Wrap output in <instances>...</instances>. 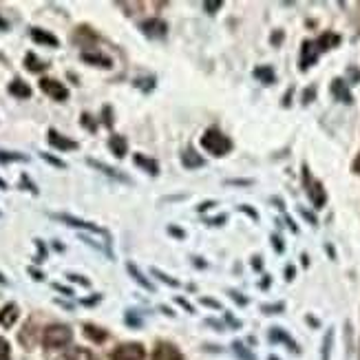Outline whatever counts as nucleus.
I'll return each instance as SVG.
<instances>
[{
	"instance_id": "1",
	"label": "nucleus",
	"mask_w": 360,
	"mask_h": 360,
	"mask_svg": "<svg viewBox=\"0 0 360 360\" xmlns=\"http://www.w3.org/2000/svg\"><path fill=\"white\" fill-rule=\"evenodd\" d=\"M201 146H204L208 153H212L214 157H221L232 148V142L221 133V130L210 129V130H206L204 137H201Z\"/></svg>"
},
{
	"instance_id": "2",
	"label": "nucleus",
	"mask_w": 360,
	"mask_h": 360,
	"mask_svg": "<svg viewBox=\"0 0 360 360\" xmlns=\"http://www.w3.org/2000/svg\"><path fill=\"white\" fill-rule=\"evenodd\" d=\"M73 338V332L67 327V325H49L42 334V340H45L47 347H64L69 345Z\"/></svg>"
},
{
	"instance_id": "3",
	"label": "nucleus",
	"mask_w": 360,
	"mask_h": 360,
	"mask_svg": "<svg viewBox=\"0 0 360 360\" xmlns=\"http://www.w3.org/2000/svg\"><path fill=\"white\" fill-rule=\"evenodd\" d=\"M146 351L139 342H124L111 354V360H144Z\"/></svg>"
},
{
	"instance_id": "4",
	"label": "nucleus",
	"mask_w": 360,
	"mask_h": 360,
	"mask_svg": "<svg viewBox=\"0 0 360 360\" xmlns=\"http://www.w3.org/2000/svg\"><path fill=\"white\" fill-rule=\"evenodd\" d=\"M40 89L45 91L47 95H51L53 100H58V102H62V100L69 98L67 86H64L62 82H58V80H51V77H42V80H40Z\"/></svg>"
},
{
	"instance_id": "5",
	"label": "nucleus",
	"mask_w": 360,
	"mask_h": 360,
	"mask_svg": "<svg viewBox=\"0 0 360 360\" xmlns=\"http://www.w3.org/2000/svg\"><path fill=\"white\" fill-rule=\"evenodd\" d=\"M49 144L53 148H58V151H76L77 148V142H73V139L60 135L55 129H49Z\"/></svg>"
},
{
	"instance_id": "6",
	"label": "nucleus",
	"mask_w": 360,
	"mask_h": 360,
	"mask_svg": "<svg viewBox=\"0 0 360 360\" xmlns=\"http://www.w3.org/2000/svg\"><path fill=\"white\" fill-rule=\"evenodd\" d=\"M153 360H181V354L177 351V347L175 345H166V342H161V345H157L155 354H153Z\"/></svg>"
},
{
	"instance_id": "7",
	"label": "nucleus",
	"mask_w": 360,
	"mask_h": 360,
	"mask_svg": "<svg viewBox=\"0 0 360 360\" xmlns=\"http://www.w3.org/2000/svg\"><path fill=\"white\" fill-rule=\"evenodd\" d=\"M166 29L168 27H166L164 20H146V23H142V31L151 38H164Z\"/></svg>"
},
{
	"instance_id": "8",
	"label": "nucleus",
	"mask_w": 360,
	"mask_h": 360,
	"mask_svg": "<svg viewBox=\"0 0 360 360\" xmlns=\"http://www.w3.org/2000/svg\"><path fill=\"white\" fill-rule=\"evenodd\" d=\"M181 164L186 166L188 170H195V168H201V166L206 164V159L199 155V153L192 151V148H188V151L181 155Z\"/></svg>"
},
{
	"instance_id": "9",
	"label": "nucleus",
	"mask_w": 360,
	"mask_h": 360,
	"mask_svg": "<svg viewBox=\"0 0 360 360\" xmlns=\"http://www.w3.org/2000/svg\"><path fill=\"white\" fill-rule=\"evenodd\" d=\"M16 318H18V305L9 303V305H5L0 309V325L2 327H11L16 323Z\"/></svg>"
},
{
	"instance_id": "10",
	"label": "nucleus",
	"mask_w": 360,
	"mask_h": 360,
	"mask_svg": "<svg viewBox=\"0 0 360 360\" xmlns=\"http://www.w3.org/2000/svg\"><path fill=\"white\" fill-rule=\"evenodd\" d=\"M316 58H318V47L311 45V42H305L303 45V58H301V69H307L309 64L316 62Z\"/></svg>"
},
{
	"instance_id": "11",
	"label": "nucleus",
	"mask_w": 360,
	"mask_h": 360,
	"mask_svg": "<svg viewBox=\"0 0 360 360\" xmlns=\"http://www.w3.org/2000/svg\"><path fill=\"white\" fill-rule=\"evenodd\" d=\"M89 166H93V168H98V170H102L104 175H108V177H113V179H120V181H124V183H129L130 179L126 177V175H122L120 170H115V168H111V166H106V164H102V161H95V159H89Z\"/></svg>"
},
{
	"instance_id": "12",
	"label": "nucleus",
	"mask_w": 360,
	"mask_h": 360,
	"mask_svg": "<svg viewBox=\"0 0 360 360\" xmlns=\"http://www.w3.org/2000/svg\"><path fill=\"white\" fill-rule=\"evenodd\" d=\"M55 219L69 223V226H73V228H84V230H91V232H100L98 226H93V223H86V221H82V219H76V217H71V214H55Z\"/></svg>"
},
{
	"instance_id": "13",
	"label": "nucleus",
	"mask_w": 360,
	"mask_h": 360,
	"mask_svg": "<svg viewBox=\"0 0 360 360\" xmlns=\"http://www.w3.org/2000/svg\"><path fill=\"white\" fill-rule=\"evenodd\" d=\"M31 38L40 45H49V47H58V38L49 31H42V29H31Z\"/></svg>"
},
{
	"instance_id": "14",
	"label": "nucleus",
	"mask_w": 360,
	"mask_h": 360,
	"mask_svg": "<svg viewBox=\"0 0 360 360\" xmlns=\"http://www.w3.org/2000/svg\"><path fill=\"white\" fill-rule=\"evenodd\" d=\"M9 93L16 95V98L25 100V98H31V89H29V84H25L23 80H14L9 84Z\"/></svg>"
},
{
	"instance_id": "15",
	"label": "nucleus",
	"mask_w": 360,
	"mask_h": 360,
	"mask_svg": "<svg viewBox=\"0 0 360 360\" xmlns=\"http://www.w3.org/2000/svg\"><path fill=\"white\" fill-rule=\"evenodd\" d=\"M332 93L336 95V98L340 100V102H345V104L351 102V95H349V91H347V86H345V82H342V80H334Z\"/></svg>"
},
{
	"instance_id": "16",
	"label": "nucleus",
	"mask_w": 360,
	"mask_h": 360,
	"mask_svg": "<svg viewBox=\"0 0 360 360\" xmlns=\"http://www.w3.org/2000/svg\"><path fill=\"white\" fill-rule=\"evenodd\" d=\"M135 164L142 166V168L146 170V173H151V175L159 173V166H157V161L155 159H148V157H144V155H135Z\"/></svg>"
},
{
	"instance_id": "17",
	"label": "nucleus",
	"mask_w": 360,
	"mask_h": 360,
	"mask_svg": "<svg viewBox=\"0 0 360 360\" xmlns=\"http://www.w3.org/2000/svg\"><path fill=\"white\" fill-rule=\"evenodd\" d=\"M108 146H111V151L115 153L117 157H124L126 155V148H129V146H126V139L122 137V135H113L111 142H108Z\"/></svg>"
},
{
	"instance_id": "18",
	"label": "nucleus",
	"mask_w": 360,
	"mask_h": 360,
	"mask_svg": "<svg viewBox=\"0 0 360 360\" xmlns=\"http://www.w3.org/2000/svg\"><path fill=\"white\" fill-rule=\"evenodd\" d=\"M126 270H129V274H130V276H133V279H135V281H137V283H139V285H142V287H144V289H153L151 281H148V279H146V276H144V274H142V272H139V270H137V265H133V263H129V265H126Z\"/></svg>"
},
{
	"instance_id": "19",
	"label": "nucleus",
	"mask_w": 360,
	"mask_h": 360,
	"mask_svg": "<svg viewBox=\"0 0 360 360\" xmlns=\"http://www.w3.org/2000/svg\"><path fill=\"white\" fill-rule=\"evenodd\" d=\"M309 197H311V201H314L316 208H323L325 206V190H323L320 183H314V186L309 188Z\"/></svg>"
},
{
	"instance_id": "20",
	"label": "nucleus",
	"mask_w": 360,
	"mask_h": 360,
	"mask_svg": "<svg viewBox=\"0 0 360 360\" xmlns=\"http://www.w3.org/2000/svg\"><path fill=\"white\" fill-rule=\"evenodd\" d=\"M82 60H84V62H91V64H100V67H111V60L100 55V53H89V51H84V53H82Z\"/></svg>"
},
{
	"instance_id": "21",
	"label": "nucleus",
	"mask_w": 360,
	"mask_h": 360,
	"mask_svg": "<svg viewBox=\"0 0 360 360\" xmlns=\"http://www.w3.org/2000/svg\"><path fill=\"white\" fill-rule=\"evenodd\" d=\"M254 77H258L263 84H272L274 82V71H272V67H258L254 69Z\"/></svg>"
},
{
	"instance_id": "22",
	"label": "nucleus",
	"mask_w": 360,
	"mask_h": 360,
	"mask_svg": "<svg viewBox=\"0 0 360 360\" xmlns=\"http://www.w3.org/2000/svg\"><path fill=\"white\" fill-rule=\"evenodd\" d=\"M270 338H272V340H281V342H287V345H289V349L298 351V349H296V342H294L292 338H289V336H287V334H285V332H281L279 327H274V329H272Z\"/></svg>"
},
{
	"instance_id": "23",
	"label": "nucleus",
	"mask_w": 360,
	"mask_h": 360,
	"mask_svg": "<svg viewBox=\"0 0 360 360\" xmlns=\"http://www.w3.org/2000/svg\"><path fill=\"white\" fill-rule=\"evenodd\" d=\"M84 334L91 338V340H95V342H102L104 338H106V334H104L102 329L93 327V325H86V327H84Z\"/></svg>"
},
{
	"instance_id": "24",
	"label": "nucleus",
	"mask_w": 360,
	"mask_h": 360,
	"mask_svg": "<svg viewBox=\"0 0 360 360\" xmlns=\"http://www.w3.org/2000/svg\"><path fill=\"white\" fill-rule=\"evenodd\" d=\"M0 161L7 164V161H27V155H20V153H5L0 151Z\"/></svg>"
},
{
	"instance_id": "25",
	"label": "nucleus",
	"mask_w": 360,
	"mask_h": 360,
	"mask_svg": "<svg viewBox=\"0 0 360 360\" xmlns=\"http://www.w3.org/2000/svg\"><path fill=\"white\" fill-rule=\"evenodd\" d=\"M45 67H47V64H45V62H40V60H38L33 53H29V55H27V69H29V71H36V73H38V71H42Z\"/></svg>"
},
{
	"instance_id": "26",
	"label": "nucleus",
	"mask_w": 360,
	"mask_h": 360,
	"mask_svg": "<svg viewBox=\"0 0 360 360\" xmlns=\"http://www.w3.org/2000/svg\"><path fill=\"white\" fill-rule=\"evenodd\" d=\"M232 347H234V354L239 356L241 360H254V356L250 354V351L245 349V345H241L239 340H236V342H232Z\"/></svg>"
},
{
	"instance_id": "27",
	"label": "nucleus",
	"mask_w": 360,
	"mask_h": 360,
	"mask_svg": "<svg viewBox=\"0 0 360 360\" xmlns=\"http://www.w3.org/2000/svg\"><path fill=\"white\" fill-rule=\"evenodd\" d=\"M153 274H155L159 281H164V283L173 285V287H177V285H179V283H177V279H170L168 274H164V272H161V270H157V267H153Z\"/></svg>"
},
{
	"instance_id": "28",
	"label": "nucleus",
	"mask_w": 360,
	"mask_h": 360,
	"mask_svg": "<svg viewBox=\"0 0 360 360\" xmlns=\"http://www.w3.org/2000/svg\"><path fill=\"white\" fill-rule=\"evenodd\" d=\"M332 332L325 334V340H323V360H329V351H332Z\"/></svg>"
},
{
	"instance_id": "29",
	"label": "nucleus",
	"mask_w": 360,
	"mask_h": 360,
	"mask_svg": "<svg viewBox=\"0 0 360 360\" xmlns=\"http://www.w3.org/2000/svg\"><path fill=\"white\" fill-rule=\"evenodd\" d=\"M204 9L208 14H217V9H221V0H208V2H204Z\"/></svg>"
},
{
	"instance_id": "30",
	"label": "nucleus",
	"mask_w": 360,
	"mask_h": 360,
	"mask_svg": "<svg viewBox=\"0 0 360 360\" xmlns=\"http://www.w3.org/2000/svg\"><path fill=\"white\" fill-rule=\"evenodd\" d=\"M0 360H9V342L0 338Z\"/></svg>"
},
{
	"instance_id": "31",
	"label": "nucleus",
	"mask_w": 360,
	"mask_h": 360,
	"mask_svg": "<svg viewBox=\"0 0 360 360\" xmlns=\"http://www.w3.org/2000/svg\"><path fill=\"white\" fill-rule=\"evenodd\" d=\"M42 159H47L49 164H53V166H58V168H64V161H60V159H55V157H51V155H47V153H42Z\"/></svg>"
},
{
	"instance_id": "32",
	"label": "nucleus",
	"mask_w": 360,
	"mask_h": 360,
	"mask_svg": "<svg viewBox=\"0 0 360 360\" xmlns=\"http://www.w3.org/2000/svg\"><path fill=\"white\" fill-rule=\"evenodd\" d=\"M263 309L267 311V314H274V311H279V309H283V303H279V305H265Z\"/></svg>"
},
{
	"instance_id": "33",
	"label": "nucleus",
	"mask_w": 360,
	"mask_h": 360,
	"mask_svg": "<svg viewBox=\"0 0 360 360\" xmlns=\"http://www.w3.org/2000/svg\"><path fill=\"white\" fill-rule=\"evenodd\" d=\"M69 279H71V281H77V283H82V285H89V281L82 279V276H77V274H69Z\"/></svg>"
},
{
	"instance_id": "34",
	"label": "nucleus",
	"mask_w": 360,
	"mask_h": 360,
	"mask_svg": "<svg viewBox=\"0 0 360 360\" xmlns=\"http://www.w3.org/2000/svg\"><path fill=\"white\" fill-rule=\"evenodd\" d=\"M201 303H204V305H210V307H219V303L212 301V298H201Z\"/></svg>"
},
{
	"instance_id": "35",
	"label": "nucleus",
	"mask_w": 360,
	"mask_h": 360,
	"mask_svg": "<svg viewBox=\"0 0 360 360\" xmlns=\"http://www.w3.org/2000/svg\"><path fill=\"white\" fill-rule=\"evenodd\" d=\"M301 214H303V217H305V219H307V221H309V223H316L314 214H309V212H307V210H301Z\"/></svg>"
},
{
	"instance_id": "36",
	"label": "nucleus",
	"mask_w": 360,
	"mask_h": 360,
	"mask_svg": "<svg viewBox=\"0 0 360 360\" xmlns=\"http://www.w3.org/2000/svg\"><path fill=\"white\" fill-rule=\"evenodd\" d=\"M168 232H173L175 236H179V239H183V232L179 230V228H173V226H170V228H168Z\"/></svg>"
},
{
	"instance_id": "37",
	"label": "nucleus",
	"mask_w": 360,
	"mask_h": 360,
	"mask_svg": "<svg viewBox=\"0 0 360 360\" xmlns=\"http://www.w3.org/2000/svg\"><path fill=\"white\" fill-rule=\"evenodd\" d=\"M272 241H274V248L279 250V252H283V243H281V239H279V236H274V239H272Z\"/></svg>"
},
{
	"instance_id": "38",
	"label": "nucleus",
	"mask_w": 360,
	"mask_h": 360,
	"mask_svg": "<svg viewBox=\"0 0 360 360\" xmlns=\"http://www.w3.org/2000/svg\"><path fill=\"white\" fill-rule=\"evenodd\" d=\"M232 298H234L236 303H241V305H245V303H248V301H245L243 296H239V294H236V292H232Z\"/></svg>"
},
{
	"instance_id": "39",
	"label": "nucleus",
	"mask_w": 360,
	"mask_h": 360,
	"mask_svg": "<svg viewBox=\"0 0 360 360\" xmlns=\"http://www.w3.org/2000/svg\"><path fill=\"white\" fill-rule=\"evenodd\" d=\"M309 98H314V89H307L305 91V102H309Z\"/></svg>"
},
{
	"instance_id": "40",
	"label": "nucleus",
	"mask_w": 360,
	"mask_h": 360,
	"mask_svg": "<svg viewBox=\"0 0 360 360\" xmlns=\"http://www.w3.org/2000/svg\"><path fill=\"white\" fill-rule=\"evenodd\" d=\"M55 289H60V292H64V294H71V289H69V287H62V285H55Z\"/></svg>"
},
{
	"instance_id": "41",
	"label": "nucleus",
	"mask_w": 360,
	"mask_h": 360,
	"mask_svg": "<svg viewBox=\"0 0 360 360\" xmlns=\"http://www.w3.org/2000/svg\"><path fill=\"white\" fill-rule=\"evenodd\" d=\"M0 29H7V23L2 18H0Z\"/></svg>"
},
{
	"instance_id": "42",
	"label": "nucleus",
	"mask_w": 360,
	"mask_h": 360,
	"mask_svg": "<svg viewBox=\"0 0 360 360\" xmlns=\"http://www.w3.org/2000/svg\"><path fill=\"white\" fill-rule=\"evenodd\" d=\"M270 360H279V358H274V356H270Z\"/></svg>"
}]
</instances>
